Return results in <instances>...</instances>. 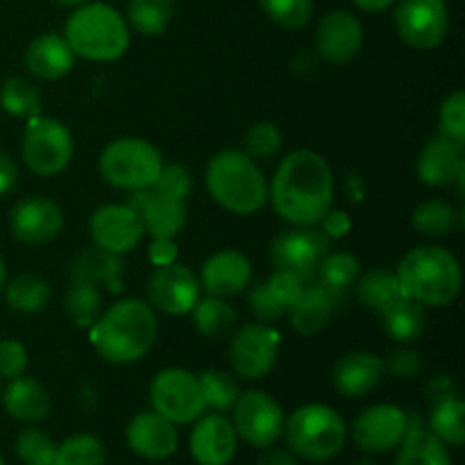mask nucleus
<instances>
[{
    "label": "nucleus",
    "mask_w": 465,
    "mask_h": 465,
    "mask_svg": "<svg viewBox=\"0 0 465 465\" xmlns=\"http://www.w3.org/2000/svg\"><path fill=\"white\" fill-rule=\"evenodd\" d=\"M422 359L413 350H395L384 361V372L398 377V380H413L420 375Z\"/></svg>",
    "instance_id": "09e8293b"
},
{
    "label": "nucleus",
    "mask_w": 465,
    "mask_h": 465,
    "mask_svg": "<svg viewBox=\"0 0 465 465\" xmlns=\"http://www.w3.org/2000/svg\"><path fill=\"white\" fill-rule=\"evenodd\" d=\"M465 404L459 395L434 402L430 413V431L448 448H461L465 443Z\"/></svg>",
    "instance_id": "72a5a7b5"
},
{
    "label": "nucleus",
    "mask_w": 465,
    "mask_h": 465,
    "mask_svg": "<svg viewBox=\"0 0 465 465\" xmlns=\"http://www.w3.org/2000/svg\"><path fill=\"white\" fill-rule=\"evenodd\" d=\"M189 313L193 316L195 330L207 339H225L236 327L234 307L227 300L213 298V295L198 300Z\"/></svg>",
    "instance_id": "473e14b6"
},
{
    "label": "nucleus",
    "mask_w": 465,
    "mask_h": 465,
    "mask_svg": "<svg viewBox=\"0 0 465 465\" xmlns=\"http://www.w3.org/2000/svg\"><path fill=\"white\" fill-rule=\"evenodd\" d=\"M252 280V263L239 250H221L204 262L200 286L213 298L230 300L243 293Z\"/></svg>",
    "instance_id": "4be33fe9"
},
{
    "label": "nucleus",
    "mask_w": 465,
    "mask_h": 465,
    "mask_svg": "<svg viewBox=\"0 0 465 465\" xmlns=\"http://www.w3.org/2000/svg\"><path fill=\"white\" fill-rule=\"evenodd\" d=\"M89 234L107 254H125L143 239L141 218L130 204H103L91 213Z\"/></svg>",
    "instance_id": "2eb2a0df"
},
{
    "label": "nucleus",
    "mask_w": 465,
    "mask_h": 465,
    "mask_svg": "<svg viewBox=\"0 0 465 465\" xmlns=\"http://www.w3.org/2000/svg\"><path fill=\"white\" fill-rule=\"evenodd\" d=\"M159 322L154 309L139 298H125L112 304L95 321L91 343L104 361L114 366L141 361L154 348Z\"/></svg>",
    "instance_id": "f03ea898"
},
{
    "label": "nucleus",
    "mask_w": 465,
    "mask_h": 465,
    "mask_svg": "<svg viewBox=\"0 0 465 465\" xmlns=\"http://www.w3.org/2000/svg\"><path fill=\"white\" fill-rule=\"evenodd\" d=\"M280 345V331L266 322H250L239 327L230 343L232 368L236 375L248 381L263 380L275 366Z\"/></svg>",
    "instance_id": "f8f14e48"
},
{
    "label": "nucleus",
    "mask_w": 465,
    "mask_h": 465,
    "mask_svg": "<svg viewBox=\"0 0 465 465\" xmlns=\"http://www.w3.org/2000/svg\"><path fill=\"white\" fill-rule=\"evenodd\" d=\"M100 300H103V295H100L98 284L91 277H77L64 295V307L77 322L84 325L98 313Z\"/></svg>",
    "instance_id": "a19ab883"
},
{
    "label": "nucleus",
    "mask_w": 465,
    "mask_h": 465,
    "mask_svg": "<svg viewBox=\"0 0 465 465\" xmlns=\"http://www.w3.org/2000/svg\"><path fill=\"white\" fill-rule=\"evenodd\" d=\"M64 39L75 57L114 62L130 48V27L112 5L84 3L68 16Z\"/></svg>",
    "instance_id": "39448f33"
},
{
    "label": "nucleus",
    "mask_w": 465,
    "mask_h": 465,
    "mask_svg": "<svg viewBox=\"0 0 465 465\" xmlns=\"http://www.w3.org/2000/svg\"><path fill=\"white\" fill-rule=\"evenodd\" d=\"M331 250V239L321 227H293L272 239L268 257L275 271L293 272L302 282L316 277L318 263Z\"/></svg>",
    "instance_id": "9d476101"
},
{
    "label": "nucleus",
    "mask_w": 465,
    "mask_h": 465,
    "mask_svg": "<svg viewBox=\"0 0 465 465\" xmlns=\"http://www.w3.org/2000/svg\"><path fill=\"white\" fill-rule=\"evenodd\" d=\"M393 465H454L443 440L425 430L416 413L409 416V431L398 445Z\"/></svg>",
    "instance_id": "c85d7f7f"
},
{
    "label": "nucleus",
    "mask_w": 465,
    "mask_h": 465,
    "mask_svg": "<svg viewBox=\"0 0 465 465\" xmlns=\"http://www.w3.org/2000/svg\"><path fill=\"white\" fill-rule=\"evenodd\" d=\"M57 443L45 431L27 427L16 439V457L23 465H54Z\"/></svg>",
    "instance_id": "37998d69"
},
{
    "label": "nucleus",
    "mask_w": 465,
    "mask_h": 465,
    "mask_svg": "<svg viewBox=\"0 0 465 465\" xmlns=\"http://www.w3.org/2000/svg\"><path fill=\"white\" fill-rule=\"evenodd\" d=\"M125 439L132 452L148 461H166L177 452V445H180L175 425L153 409L132 418L125 430Z\"/></svg>",
    "instance_id": "412c9836"
},
{
    "label": "nucleus",
    "mask_w": 465,
    "mask_h": 465,
    "mask_svg": "<svg viewBox=\"0 0 465 465\" xmlns=\"http://www.w3.org/2000/svg\"><path fill=\"white\" fill-rule=\"evenodd\" d=\"M0 381H3V380H0ZM0 391H3V384H0Z\"/></svg>",
    "instance_id": "680f3d73"
},
{
    "label": "nucleus",
    "mask_w": 465,
    "mask_h": 465,
    "mask_svg": "<svg viewBox=\"0 0 465 465\" xmlns=\"http://www.w3.org/2000/svg\"><path fill=\"white\" fill-rule=\"evenodd\" d=\"M463 171V145L454 143L443 134L427 141L425 148L418 154V177L425 186L443 189V186L454 184Z\"/></svg>",
    "instance_id": "393cba45"
},
{
    "label": "nucleus",
    "mask_w": 465,
    "mask_h": 465,
    "mask_svg": "<svg viewBox=\"0 0 465 465\" xmlns=\"http://www.w3.org/2000/svg\"><path fill=\"white\" fill-rule=\"evenodd\" d=\"M177 257V245L173 243V239H154L150 245V262L154 266H166L173 263Z\"/></svg>",
    "instance_id": "3c124183"
},
{
    "label": "nucleus",
    "mask_w": 465,
    "mask_h": 465,
    "mask_svg": "<svg viewBox=\"0 0 465 465\" xmlns=\"http://www.w3.org/2000/svg\"><path fill=\"white\" fill-rule=\"evenodd\" d=\"M200 280L184 263L173 262L157 266L148 282L150 307L171 316H184L200 300Z\"/></svg>",
    "instance_id": "dca6fc26"
},
{
    "label": "nucleus",
    "mask_w": 465,
    "mask_h": 465,
    "mask_svg": "<svg viewBox=\"0 0 465 465\" xmlns=\"http://www.w3.org/2000/svg\"><path fill=\"white\" fill-rule=\"evenodd\" d=\"M263 14L286 30L307 25L313 16V0H259Z\"/></svg>",
    "instance_id": "c03bdc74"
},
{
    "label": "nucleus",
    "mask_w": 465,
    "mask_h": 465,
    "mask_svg": "<svg viewBox=\"0 0 465 465\" xmlns=\"http://www.w3.org/2000/svg\"><path fill=\"white\" fill-rule=\"evenodd\" d=\"M107 463V448L94 434L68 436L57 445L54 465H104Z\"/></svg>",
    "instance_id": "4c0bfd02"
},
{
    "label": "nucleus",
    "mask_w": 465,
    "mask_h": 465,
    "mask_svg": "<svg viewBox=\"0 0 465 465\" xmlns=\"http://www.w3.org/2000/svg\"><path fill=\"white\" fill-rule=\"evenodd\" d=\"M316 53L330 64H348L361 53L363 25L348 9L325 14L316 27Z\"/></svg>",
    "instance_id": "a211bd4d"
},
{
    "label": "nucleus",
    "mask_w": 465,
    "mask_h": 465,
    "mask_svg": "<svg viewBox=\"0 0 465 465\" xmlns=\"http://www.w3.org/2000/svg\"><path fill=\"white\" fill-rule=\"evenodd\" d=\"M318 225H321V230L325 232L330 239H343L350 232V227H352V223H350V216L345 212H341V209H330Z\"/></svg>",
    "instance_id": "8fccbe9b"
},
{
    "label": "nucleus",
    "mask_w": 465,
    "mask_h": 465,
    "mask_svg": "<svg viewBox=\"0 0 465 465\" xmlns=\"http://www.w3.org/2000/svg\"><path fill=\"white\" fill-rule=\"evenodd\" d=\"M53 3L62 5V7H80V5L89 3V0H53Z\"/></svg>",
    "instance_id": "4d7b16f0"
},
{
    "label": "nucleus",
    "mask_w": 465,
    "mask_h": 465,
    "mask_svg": "<svg viewBox=\"0 0 465 465\" xmlns=\"http://www.w3.org/2000/svg\"><path fill=\"white\" fill-rule=\"evenodd\" d=\"M443 3H445V0H443Z\"/></svg>",
    "instance_id": "e2e57ef3"
},
{
    "label": "nucleus",
    "mask_w": 465,
    "mask_h": 465,
    "mask_svg": "<svg viewBox=\"0 0 465 465\" xmlns=\"http://www.w3.org/2000/svg\"><path fill=\"white\" fill-rule=\"evenodd\" d=\"M50 286L44 277L39 275H18L12 284L7 286V304L14 312L36 313L48 304Z\"/></svg>",
    "instance_id": "58836bf2"
},
{
    "label": "nucleus",
    "mask_w": 465,
    "mask_h": 465,
    "mask_svg": "<svg viewBox=\"0 0 465 465\" xmlns=\"http://www.w3.org/2000/svg\"><path fill=\"white\" fill-rule=\"evenodd\" d=\"M18 180V171H16V163L12 162L7 153L0 150V195L9 193V191L16 186Z\"/></svg>",
    "instance_id": "864d4df0"
},
{
    "label": "nucleus",
    "mask_w": 465,
    "mask_h": 465,
    "mask_svg": "<svg viewBox=\"0 0 465 465\" xmlns=\"http://www.w3.org/2000/svg\"><path fill=\"white\" fill-rule=\"evenodd\" d=\"M239 448L234 425L223 413H209L195 420L189 436V452L198 465H230Z\"/></svg>",
    "instance_id": "6ab92c4d"
},
{
    "label": "nucleus",
    "mask_w": 465,
    "mask_h": 465,
    "mask_svg": "<svg viewBox=\"0 0 465 465\" xmlns=\"http://www.w3.org/2000/svg\"><path fill=\"white\" fill-rule=\"evenodd\" d=\"M409 431V413L395 404H372L350 427L354 445L366 454H386L398 448Z\"/></svg>",
    "instance_id": "4468645a"
},
{
    "label": "nucleus",
    "mask_w": 465,
    "mask_h": 465,
    "mask_svg": "<svg viewBox=\"0 0 465 465\" xmlns=\"http://www.w3.org/2000/svg\"><path fill=\"white\" fill-rule=\"evenodd\" d=\"M357 298L368 312H375L381 316L391 304L404 298V293L395 272L386 271V268H372L366 275L359 277Z\"/></svg>",
    "instance_id": "c756f323"
},
{
    "label": "nucleus",
    "mask_w": 465,
    "mask_h": 465,
    "mask_svg": "<svg viewBox=\"0 0 465 465\" xmlns=\"http://www.w3.org/2000/svg\"><path fill=\"white\" fill-rule=\"evenodd\" d=\"M354 5H357L359 9H363V12H384V9H389L391 5L395 3V0H352Z\"/></svg>",
    "instance_id": "6e6d98bb"
},
{
    "label": "nucleus",
    "mask_w": 465,
    "mask_h": 465,
    "mask_svg": "<svg viewBox=\"0 0 465 465\" xmlns=\"http://www.w3.org/2000/svg\"><path fill=\"white\" fill-rule=\"evenodd\" d=\"M153 189L163 195H171V198L184 200L186 203L191 189H193V182H191V173L186 171L184 166H180V163H163L162 173H159V177L154 180Z\"/></svg>",
    "instance_id": "49530a36"
},
{
    "label": "nucleus",
    "mask_w": 465,
    "mask_h": 465,
    "mask_svg": "<svg viewBox=\"0 0 465 465\" xmlns=\"http://www.w3.org/2000/svg\"><path fill=\"white\" fill-rule=\"evenodd\" d=\"M381 321H384L386 334L391 336L398 343H413L422 336L427 325V316L422 304L413 302L411 298H400L398 302L391 304L384 313H381Z\"/></svg>",
    "instance_id": "7c9ffc66"
},
{
    "label": "nucleus",
    "mask_w": 465,
    "mask_h": 465,
    "mask_svg": "<svg viewBox=\"0 0 465 465\" xmlns=\"http://www.w3.org/2000/svg\"><path fill=\"white\" fill-rule=\"evenodd\" d=\"M25 68L39 80H62L73 71L75 54L62 35H41L27 45Z\"/></svg>",
    "instance_id": "bb28decb"
},
{
    "label": "nucleus",
    "mask_w": 465,
    "mask_h": 465,
    "mask_svg": "<svg viewBox=\"0 0 465 465\" xmlns=\"http://www.w3.org/2000/svg\"><path fill=\"white\" fill-rule=\"evenodd\" d=\"M284 145L282 130L271 121H259L245 132V154L252 157L254 162H268L277 157Z\"/></svg>",
    "instance_id": "79ce46f5"
},
{
    "label": "nucleus",
    "mask_w": 465,
    "mask_h": 465,
    "mask_svg": "<svg viewBox=\"0 0 465 465\" xmlns=\"http://www.w3.org/2000/svg\"><path fill=\"white\" fill-rule=\"evenodd\" d=\"M354 465H377V463H372V461H368V459H363V461H359V463H354Z\"/></svg>",
    "instance_id": "bf43d9fd"
},
{
    "label": "nucleus",
    "mask_w": 465,
    "mask_h": 465,
    "mask_svg": "<svg viewBox=\"0 0 465 465\" xmlns=\"http://www.w3.org/2000/svg\"><path fill=\"white\" fill-rule=\"evenodd\" d=\"M0 104L12 116L35 118L41 112V91L25 77H7L0 86Z\"/></svg>",
    "instance_id": "e433bc0d"
},
{
    "label": "nucleus",
    "mask_w": 465,
    "mask_h": 465,
    "mask_svg": "<svg viewBox=\"0 0 465 465\" xmlns=\"http://www.w3.org/2000/svg\"><path fill=\"white\" fill-rule=\"evenodd\" d=\"M127 204L139 213L143 232H148L153 239H175L186 225L184 200L159 193L153 186L143 191H134Z\"/></svg>",
    "instance_id": "aec40b11"
},
{
    "label": "nucleus",
    "mask_w": 465,
    "mask_h": 465,
    "mask_svg": "<svg viewBox=\"0 0 465 465\" xmlns=\"http://www.w3.org/2000/svg\"><path fill=\"white\" fill-rule=\"evenodd\" d=\"M336 302H339V298L318 282L316 284H304L300 298L286 312L291 327L302 336L318 334V331L330 325Z\"/></svg>",
    "instance_id": "cd10ccee"
},
{
    "label": "nucleus",
    "mask_w": 465,
    "mask_h": 465,
    "mask_svg": "<svg viewBox=\"0 0 465 465\" xmlns=\"http://www.w3.org/2000/svg\"><path fill=\"white\" fill-rule=\"evenodd\" d=\"M232 411H234L232 425L236 436L252 448H271L284 434V411L280 402L263 391L241 393Z\"/></svg>",
    "instance_id": "9b49d317"
},
{
    "label": "nucleus",
    "mask_w": 465,
    "mask_h": 465,
    "mask_svg": "<svg viewBox=\"0 0 465 465\" xmlns=\"http://www.w3.org/2000/svg\"><path fill=\"white\" fill-rule=\"evenodd\" d=\"M286 445L295 457L312 463H325L343 450L348 425L336 409L312 402L295 409L284 420Z\"/></svg>",
    "instance_id": "423d86ee"
},
{
    "label": "nucleus",
    "mask_w": 465,
    "mask_h": 465,
    "mask_svg": "<svg viewBox=\"0 0 465 465\" xmlns=\"http://www.w3.org/2000/svg\"><path fill=\"white\" fill-rule=\"evenodd\" d=\"M163 166L162 153L150 141L136 136H123L112 141L100 154V173L121 191H143L154 184Z\"/></svg>",
    "instance_id": "0eeeda50"
},
{
    "label": "nucleus",
    "mask_w": 465,
    "mask_h": 465,
    "mask_svg": "<svg viewBox=\"0 0 465 465\" xmlns=\"http://www.w3.org/2000/svg\"><path fill=\"white\" fill-rule=\"evenodd\" d=\"M173 14H175V0H130L127 3V21L145 36H157L166 32Z\"/></svg>",
    "instance_id": "c9c22d12"
},
{
    "label": "nucleus",
    "mask_w": 465,
    "mask_h": 465,
    "mask_svg": "<svg viewBox=\"0 0 465 465\" xmlns=\"http://www.w3.org/2000/svg\"><path fill=\"white\" fill-rule=\"evenodd\" d=\"M268 200L277 216L291 225H318L334 203V177L327 159L313 150L286 154L268 186Z\"/></svg>",
    "instance_id": "f257e3e1"
},
{
    "label": "nucleus",
    "mask_w": 465,
    "mask_h": 465,
    "mask_svg": "<svg viewBox=\"0 0 465 465\" xmlns=\"http://www.w3.org/2000/svg\"><path fill=\"white\" fill-rule=\"evenodd\" d=\"M359 277V262L354 254L350 252H327L321 259L316 271L318 284L325 286L330 293H334L336 298H343L350 291V286H354Z\"/></svg>",
    "instance_id": "f704fd0d"
},
{
    "label": "nucleus",
    "mask_w": 465,
    "mask_h": 465,
    "mask_svg": "<svg viewBox=\"0 0 465 465\" xmlns=\"http://www.w3.org/2000/svg\"><path fill=\"white\" fill-rule=\"evenodd\" d=\"M0 465H5V461H3V457H0Z\"/></svg>",
    "instance_id": "052dcab7"
},
{
    "label": "nucleus",
    "mask_w": 465,
    "mask_h": 465,
    "mask_svg": "<svg viewBox=\"0 0 465 465\" xmlns=\"http://www.w3.org/2000/svg\"><path fill=\"white\" fill-rule=\"evenodd\" d=\"M148 395L153 411L162 413L173 425H191L207 411L200 380L184 368H166L159 372Z\"/></svg>",
    "instance_id": "1a4fd4ad"
},
{
    "label": "nucleus",
    "mask_w": 465,
    "mask_h": 465,
    "mask_svg": "<svg viewBox=\"0 0 465 465\" xmlns=\"http://www.w3.org/2000/svg\"><path fill=\"white\" fill-rule=\"evenodd\" d=\"M200 389H203V398L207 409L216 413L230 411L232 407L239 400L241 389L236 384L234 377H230L223 371H204L203 375H198Z\"/></svg>",
    "instance_id": "ea45409f"
},
{
    "label": "nucleus",
    "mask_w": 465,
    "mask_h": 465,
    "mask_svg": "<svg viewBox=\"0 0 465 465\" xmlns=\"http://www.w3.org/2000/svg\"><path fill=\"white\" fill-rule=\"evenodd\" d=\"M440 134L448 136L454 143L463 145L465 141V94L454 91L443 100L439 112Z\"/></svg>",
    "instance_id": "a18cd8bd"
},
{
    "label": "nucleus",
    "mask_w": 465,
    "mask_h": 465,
    "mask_svg": "<svg viewBox=\"0 0 465 465\" xmlns=\"http://www.w3.org/2000/svg\"><path fill=\"white\" fill-rule=\"evenodd\" d=\"M427 393H430L427 398H431V402H440V400L459 395L457 386H454V381L448 375H440L436 380H431V384L427 386Z\"/></svg>",
    "instance_id": "5fc2aeb1"
},
{
    "label": "nucleus",
    "mask_w": 465,
    "mask_h": 465,
    "mask_svg": "<svg viewBox=\"0 0 465 465\" xmlns=\"http://www.w3.org/2000/svg\"><path fill=\"white\" fill-rule=\"evenodd\" d=\"M257 465H298V457L289 448H275V445H271L257 459Z\"/></svg>",
    "instance_id": "603ef678"
},
{
    "label": "nucleus",
    "mask_w": 465,
    "mask_h": 465,
    "mask_svg": "<svg viewBox=\"0 0 465 465\" xmlns=\"http://www.w3.org/2000/svg\"><path fill=\"white\" fill-rule=\"evenodd\" d=\"M393 25L407 45L434 50L448 36V7L443 0H400L393 12Z\"/></svg>",
    "instance_id": "ddd939ff"
},
{
    "label": "nucleus",
    "mask_w": 465,
    "mask_h": 465,
    "mask_svg": "<svg viewBox=\"0 0 465 465\" xmlns=\"http://www.w3.org/2000/svg\"><path fill=\"white\" fill-rule=\"evenodd\" d=\"M304 284H309V282H302L298 275H293V272L275 271L271 275V280L257 282V284L250 289V309H252V313L259 321H277V318L284 316L291 309V304L300 298Z\"/></svg>",
    "instance_id": "b1692460"
},
{
    "label": "nucleus",
    "mask_w": 465,
    "mask_h": 465,
    "mask_svg": "<svg viewBox=\"0 0 465 465\" xmlns=\"http://www.w3.org/2000/svg\"><path fill=\"white\" fill-rule=\"evenodd\" d=\"M27 371V350L18 341H0V380H16Z\"/></svg>",
    "instance_id": "de8ad7c7"
},
{
    "label": "nucleus",
    "mask_w": 465,
    "mask_h": 465,
    "mask_svg": "<svg viewBox=\"0 0 465 465\" xmlns=\"http://www.w3.org/2000/svg\"><path fill=\"white\" fill-rule=\"evenodd\" d=\"M461 225V212H457L448 200H425L411 212V227L430 239L450 236Z\"/></svg>",
    "instance_id": "2f4dec72"
},
{
    "label": "nucleus",
    "mask_w": 465,
    "mask_h": 465,
    "mask_svg": "<svg viewBox=\"0 0 465 465\" xmlns=\"http://www.w3.org/2000/svg\"><path fill=\"white\" fill-rule=\"evenodd\" d=\"M64 230V212L50 198L30 195L18 200L9 212V232L27 245H44L57 239Z\"/></svg>",
    "instance_id": "f3484780"
},
{
    "label": "nucleus",
    "mask_w": 465,
    "mask_h": 465,
    "mask_svg": "<svg viewBox=\"0 0 465 465\" xmlns=\"http://www.w3.org/2000/svg\"><path fill=\"white\" fill-rule=\"evenodd\" d=\"M21 154L35 175L53 177L66 171L73 159V136L62 121L35 116L27 123L21 139Z\"/></svg>",
    "instance_id": "6e6552de"
},
{
    "label": "nucleus",
    "mask_w": 465,
    "mask_h": 465,
    "mask_svg": "<svg viewBox=\"0 0 465 465\" xmlns=\"http://www.w3.org/2000/svg\"><path fill=\"white\" fill-rule=\"evenodd\" d=\"M5 282H7V268H5V262H3V257H0V291H3Z\"/></svg>",
    "instance_id": "13d9d810"
},
{
    "label": "nucleus",
    "mask_w": 465,
    "mask_h": 465,
    "mask_svg": "<svg viewBox=\"0 0 465 465\" xmlns=\"http://www.w3.org/2000/svg\"><path fill=\"white\" fill-rule=\"evenodd\" d=\"M381 377H384V361L366 350L343 354L331 371L334 389L345 398H363V395L372 393Z\"/></svg>",
    "instance_id": "5701e85b"
},
{
    "label": "nucleus",
    "mask_w": 465,
    "mask_h": 465,
    "mask_svg": "<svg viewBox=\"0 0 465 465\" xmlns=\"http://www.w3.org/2000/svg\"><path fill=\"white\" fill-rule=\"evenodd\" d=\"M209 195L236 216H252L268 203V182L259 163L243 150H221L204 171Z\"/></svg>",
    "instance_id": "20e7f679"
},
{
    "label": "nucleus",
    "mask_w": 465,
    "mask_h": 465,
    "mask_svg": "<svg viewBox=\"0 0 465 465\" xmlns=\"http://www.w3.org/2000/svg\"><path fill=\"white\" fill-rule=\"evenodd\" d=\"M395 275L402 293L422 307H448L461 293L463 275L459 259L440 245L409 250Z\"/></svg>",
    "instance_id": "7ed1b4c3"
},
{
    "label": "nucleus",
    "mask_w": 465,
    "mask_h": 465,
    "mask_svg": "<svg viewBox=\"0 0 465 465\" xmlns=\"http://www.w3.org/2000/svg\"><path fill=\"white\" fill-rule=\"evenodd\" d=\"M3 407L14 420L23 425H36L44 422L53 411V400L50 393L32 377H16L7 384V389L0 391Z\"/></svg>",
    "instance_id": "a878e982"
}]
</instances>
